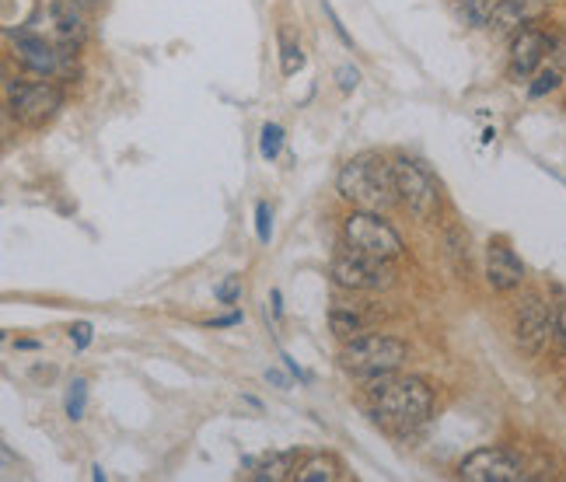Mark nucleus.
Instances as JSON below:
<instances>
[{"mask_svg": "<svg viewBox=\"0 0 566 482\" xmlns=\"http://www.w3.org/2000/svg\"><path fill=\"white\" fill-rule=\"evenodd\" d=\"M367 322H371V315H364L360 308H353V304H336V308L329 311V325L332 332H336L339 339H357L367 332Z\"/></svg>", "mask_w": 566, "mask_h": 482, "instance_id": "16", "label": "nucleus"}, {"mask_svg": "<svg viewBox=\"0 0 566 482\" xmlns=\"http://www.w3.org/2000/svg\"><path fill=\"white\" fill-rule=\"evenodd\" d=\"M514 339L525 353H539L553 339V308L539 294H525L514 308Z\"/></svg>", "mask_w": 566, "mask_h": 482, "instance_id": "11", "label": "nucleus"}, {"mask_svg": "<svg viewBox=\"0 0 566 482\" xmlns=\"http://www.w3.org/2000/svg\"><path fill=\"white\" fill-rule=\"evenodd\" d=\"M336 81H339V88H343V91H353L360 84V70L357 67H339Z\"/></svg>", "mask_w": 566, "mask_h": 482, "instance_id": "28", "label": "nucleus"}, {"mask_svg": "<svg viewBox=\"0 0 566 482\" xmlns=\"http://www.w3.org/2000/svg\"><path fill=\"white\" fill-rule=\"evenodd\" d=\"M336 479H343V462L332 455H311L297 469V482H336Z\"/></svg>", "mask_w": 566, "mask_h": 482, "instance_id": "17", "label": "nucleus"}, {"mask_svg": "<svg viewBox=\"0 0 566 482\" xmlns=\"http://www.w3.org/2000/svg\"><path fill=\"white\" fill-rule=\"evenodd\" d=\"M560 81H563V70H556V67L539 70V74H535V81L528 84V95H532V98L549 95V91H556V88H560Z\"/></svg>", "mask_w": 566, "mask_h": 482, "instance_id": "22", "label": "nucleus"}, {"mask_svg": "<svg viewBox=\"0 0 566 482\" xmlns=\"http://www.w3.org/2000/svg\"><path fill=\"white\" fill-rule=\"evenodd\" d=\"M451 7H455L458 21L469 28H486L493 21V14H497L500 0H451Z\"/></svg>", "mask_w": 566, "mask_h": 482, "instance_id": "18", "label": "nucleus"}, {"mask_svg": "<svg viewBox=\"0 0 566 482\" xmlns=\"http://www.w3.org/2000/svg\"><path fill=\"white\" fill-rule=\"evenodd\" d=\"M409 357V346L395 336H381V332H364V336L350 339L339 353V367L360 381H374L395 374Z\"/></svg>", "mask_w": 566, "mask_h": 482, "instance_id": "3", "label": "nucleus"}, {"mask_svg": "<svg viewBox=\"0 0 566 482\" xmlns=\"http://www.w3.org/2000/svg\"><path fill=\"white\" fill-rule=\"evenodd\" d=\"M67 416L70 420H84V406H88V381L84 378H74L67 385Z\"/></svg>", "mask_w": 566, "mask_h": 482, "instance_id": "19", "label": "nucleus"}, {"mask_svg": "<svg viewBox=\"0 0 566 482\" xmlns=\"http://www.w3.org/2000/svg\"><path fill=\"white\" fill-rule=\"evenodd\" d=\"M7 109H11V119H18L21 126L39 130L63 109V88L49 77L11 84L7 88Z\"/></svg>", "mask_w": 566, "mask_h": 482, "instance_id": "6", "label": "nucleus"}, {"mask_svg": "<svg viewBox=\"0 0 566 482\" xmlns=\"http://www.w3.org/2000/svg\"><path fill=\"white\" fill-rule=\"evenodd\" d=\"M304 67V53H301V46L297 42H290L287 35H280V70L287 77H294L297 70Z\"/></svg>", "mask_w": 566, "mask_h": 482, "instance_id": "21", "label": "nucleus"}, {"mask_svg": "<svg viewBox=\"0 0 566 482\" xmlns=\"http://www.w3.org/2000/svg\"><path fill=\"white\" fill-rule=\"evenodd\" d=\"M553 343L556 350L566 353V304H556L553 308Z\"/></svg>", "mask_w": 566, "mask_h": 482, "instance_id": "26", "label": "nucleus"}, {"mask_svg": "<svg viewBox=\"0 0 566 482\" xmlns=\"http://www.w3.org/2000/svg\"><path fill=\"white\" fill-rule=\"evenodd\" d=\"M25 32L46 35V39L60 42V46L77 49L84 42V18L74 0H49V4L28 21Z\"/></svg>", "mask_w": 566, "mask_h": 482, "instance_id": "9", "label": "nucleus"}, {"mask_svg": "<svg viewBox=\"0 0 566 482\" xmlns=\"http://www.w3.org/2000/svg\"><path fill=\"white\" fill-rule=\"evenodd\" d=\"M322 11H325V14H329V21H332V28H336V35H339V39H343V42H346V46H353V39H350V35H346L343 21H339V18H336V11H332V4H329V0H322Z\"/></svg>", "mask_w": 566, "mask_h": 482, "instance_id": "29", "label": "nucleus"}, {"mask_svg": "<svg viewBox=\"0 0 566 482\" xmlns=\"http://www.w3.org/2000/svg\"><path fill=\"white\" fill-rule=\"evenodd\" d=\"M214 294H217V301H221V304H235L238 297H242V276H228V280H221Z\"/></svg>", "mask_w": 566, "mask_h": 482, "instance_id": "24", "label": "nucleus"}, {"mask_svg": "<svg viewBox=\"0 0 566 482\" xmlns=\"http://www.w3.org/2000/svg\"><path fill=\"white\" fill-rule=\"evenodd\" d=\"M238 322H242V315H238V311H231V315H224V318H214L210 325H214V329H228V325H238Z\"/></svg>", "mask_w": 566, "mask_h": 482, "instance_id": "30", "label": "nucleus"}, {"mask_svg": "<svg viewBox=\"0 0 566 482\" xmlns=\"http://www.w3.org/2000/svg\"><path fill=\"white\" fill-rule=\"evenodd\" d=\"M549 4H553V0H500V7H497V14H493L490 28L497 35L521 32L525 25L539 21L542 14L549 11Z\"/></svg>", "mask_w": 566, "mask_h": 482, "instance_id": "14", "label": "nucleus"}, {"mask_svg": "<svg viewBox=\"0 0 566 482\" xmlns=\"http://www.w3.org/2000/svg\"><path fill=\"white\" fill-rule=\"evenodd\" d=\"M70 339H74V350H88L91 346V322L70 325Z\"/></svg>", "mask_w": 566, "mask_h": 482, "instance_id": "27", "label": "nucleus"}, {"mask_svg": "<svg viewBox=\"0 0 566 482\" xmlns=\"http://www.w3.org/2000/svg\"><path fill=\"white\" fill-rule=\"evenodd\" d=\"M256 235L263 245H270V235H273V207L270 203H259L256 207Z\"/></svg>", "mask_w": 566, "mask_h": 482, "instance_id": "23", "label": "nucleus"}, {"mask_svg": "<svg viewBox=\"0 0 566 482\" xmlns=\"http://www.w3.org/2000/svg\"><path fill=\"white\" fill-rule=\"evenodd\" d=\"M343 245L353 248V252L374 255V259H399L402 255V238L392 224L385 221L374 210H353L350 217L343 221Z\"/></svg>", "mask_w": 566, "mask_h": 482, "instance_id": "5", "label": "nucleus"}, {"mask_svg": "<svg viewBox=\"0 0 566 482\" xmlns=\"http://www.w3.org/2000/svg\"><path fill=\"white\" fill-rule=\"evenodd\" d=\"M549 56V35L542 28L525 25L511 42V77L514 81H525L535 70L542 67V60Z\"/></svg>", "mask_w": 566, "mask_h": 482, "instance_id": "13", "label": "nucleus"}, {"mask_svg": "<svg viewBox=\"0 0 566 482\" xmlns=\"http://www.w3.org/2000/svg\"><path fill=\"white\" fill-rule=\"evenodd\" d=\"M374 420L392 434H413L434 413V392L420 378H374L371 381Z\"/></svg>", "mask_w": 566, "mask_h": 482, "instance_id": "1", "label": "nucleus"}, {"mask_svg": "<svg viewBox=\"0 0 566 482\" xmlns=\"http://www.w3.org/2000/svg\"><path fill=\"white\" fill-rule=\"evenodd\" d=\"M336 189L346 203H353V210H374L385 214L399 200V182H395V165L385 161L381 154H357L339 168Z\"/></svg>", "mask_w": 566, "mask_h": 482, "instance_id": "2", "label": "nucleus"}, {"mask_svg": "<svg viewBox=\"0 0 566 482\" xmlns=\"http://www.w3.org/2000/svg\"><path fill=\"white\" fill-rule=\"evenodd\" d=\"M74 4H91V0H74Z\"/></svg>", "mask_w": 566, "mask_h": 482, "instance_id": "32", "label": "nucleus"}, {"mask_svg": "<svg viewBox=\"0 0 566 482\" xmlns=\"http://www.w3.org/2000/svg\"><path fill=\"white\" fill-rule=\"evenodd\" d=\"M11 56L35 77H49V81H74L77 74V49L60 46V42L46 39L35 32H11Z\"/></svg>", "mask_w": 566, "mask_h": 482, "instance_id": "4", "label": "nucleus"}, {"mask_svg": "<svg viewBox=\"0 0 566 482\" xmlns=\"http://www.w3.org/2000/svg\"><path fill=\"white\" fill-rule=\"evenodd\" d=\"M329 276L336 280V287L353 290V294H374V290H388L395 280L388 259H374V255L353 252V248H343V252L332 259Z\"/></svg>", "mask_w": 566, "mask_h": 482, "instance_id": "7", "label": "nucleus"}, {"mask_svg": "<svg viewBox=\"0 0 566 482\" xmlns=\"http://www.w3.org/2000/svg\"><path fill=\"white\" fill-rule=\"evenodd\" d=\"M458 476L465 482H518L525 476V465L507 448H479L469 458H462Z\"/></svg>", "mask_w": 566, "mask_h": 482, "instance_id": "10", "label": "nucleus"}, {"mask_svg": "<svg viewBox=\"0 0 566 482\" xmlns=\"http://www.w3.org/2000/svg\"><path fill=\"white\" fill-rule=\"evenodd\" d=\"M486 283L500 294L518 290L525 283V262L518 259V252L504 238H493L486 245Z\"/></svg>", "mask_w": 566, "mask_h": 482, "instance_id": "12", "label": "nucleus"}, {"mask_svg": "<svg viewBox=\"0 0 566 482\" xmlns=\"http://www.w3.org/2000/svg\"><path fill=\"white\" fill-rule=\"evenodd\" d=\"M280 151H283V126L266 123L263 130H259V154H263L266 161H273Z\"/></svg>", "mask_w": 566, "mask_h": 482, "instance_id": "20", "label": "nucleus"}, {"mask_svg": "<svg viewBox=\"0 0 566 482\" xmlns=\"http://www.w3.org/2000/svg\"><path fill=\"white\" fill-rule=\"evenodd\" d=\"M273 315H283V308H280V290H273Z\"/></svg>", "mask_w": 566, "mask_h": 482, "instance_id": "31", "label": "nucleus"}, {"mask_svg": "<svg viewBox=\"0 0 566 482\" xmlns=\"http://www.w3.org/2000/svg\"><path fill=\"white\" fill-rule=\"evenodd\" d=\"M395 182H399V200L409 207L416 221H430L441 210V186L434 172L413 158H395Z\"/></svg>", "mask_w": 566, "mask_h": 482, "instance_id": "8", "label": "nucleus"}, {"mask_svg": "<svg viewBox=\"0 0 566 482\" xmlns=\"http://www.w3.org/2000/svg\"><path fill=\"white\" fill-rule=\"evenodd\" d=\"M256 482H287L297 479V451H273V455L259 458L256 472H252Z\"/></svg>", "mask_w": 566, "mask_h": 482, "instance_id": "15", "label": "nucleus"}, {"mask_svg": "<svg viewBox=\"0 0 566 482\" xmlns=\"http://www.w3.org/2000/svg\"><path fill=\"white\" fill-rule=\"evenodd\" d=\"M549 63L566 74V32L549 35Z\"/></svg>", "mask_w": 566, "mask_h": 482, "instance_id": "25", "label": "nucleus"}]
</instances>
